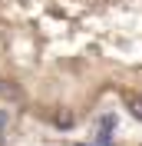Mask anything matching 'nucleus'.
Listing matches in <instances>:
<instances>
[{
  "mask_svg": "<svg viewBox=\"0 0 142 146\" xmlns=\"http://www.w3.org/2000/svg\"><path fill=\"white\" fill-rule=\"evenodd\" d=\"M126 103H129V110H132V116H139V119H142V96H129Z\"/></svg>",
  "mask_w": 142,
  "mask_h": 146,
  "instance_id": "1",
  "label": "nucleus"
},
{
  "mask_svg": "<svg viewBox=\"0 0 142 146\" xmlns=\"http://www.w3.org/2000/svg\"><path fill=\"white\" fill-rule=\"evenodd\" d=\"M3 123H7V113H3V110H0V129H3Z\"/></svg>",
  "mask_w": 142,
  "mask_h": 146,
  "instance_id": "2",
  "label": "nucleus"
}]
</instances>
